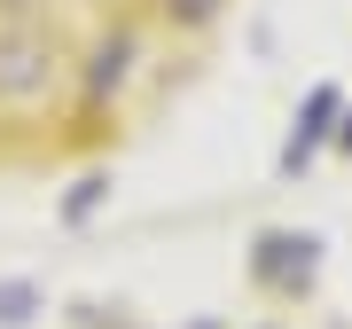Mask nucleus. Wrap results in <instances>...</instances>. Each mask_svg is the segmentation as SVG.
Instances as JSON below:
<instances>
[{"instance_id":"obj_1","label":"nucleus","mask_w":352,"mask_h":329,"mask_svg":"<svg viewBox=\"0 0 352 329\" xmlns=\"http://www.w3.org/2000/svg\"><path fill=\"white\" fill-rule=\"evenodd\" d=\"M71 55L47 24H0V110H32L63 87Z\"/></svg>"},{"instance_id":"obj_2","label":"nucleus","mask_w":352,"mask_h":329,"mask_svg":"<svg viewBox=\"0 0 352 329\" xmlns=\"http://www.w3.org/2000/svg\"><path fill=\"white\" fill-rule=\"evenodd\" d=\"M314 275H321V235L266 228V235L251 243V282H258V290H274V298H298V290H314Z\"/></svg>"},{"instance_id":"obj_3","label":"nucleus","mask_w":352,"mask_h":329,"mask_svg":"<svg viewBox=\"0 0 352 329\" xmlns=\"http://www.w3.org/2000/svg\"><path fill=\"white\" fill-rule=\"evenodd\" d=\"M133 71H141V39L118 24V32H102L94 47H87V63H78V87H87V102H118L133 87Z\"/></svg>"},{"instance_id":"obj_4","label":"nucleus","mask_w":352,"mask_h":329,"mask_svg":"<svg viewBox=\"0 0 352 329\" xmlns=\"http://www.w3.org/2000/svg\"><path fill=\"white\" fill-rule=\"evenodd\" d=\"M337 126H344V87H314L305 110H298V126H289V141H282V173H305L314 149L337 141Z\"/></svg>"},{"instance_id":"obj_5","label":"nucleus","mask_w":352,"mask_h":329,"mask_svg":"<svg viewBox=\"0 0 352 329\" xmlns=\"http://www.w3.org/2000/svg\"><path fill=\"white\" fill-rule=\"evenodd\" d=\"M39 314V282L32 275H8V282H0V329H24Z\"/></svg>"},{"instance_id":"obj_6","label":"nucleus","mask_w":352,"mask_h":329,"mask_svg":"<svg viewBox=\"0 0 352 329\" xmlns=\"http://www.w3.org/2000/svg\"><path fill=\"white\" fill-rule=\"evenodd\" d=\"M102 196H110V180H102V173H87V180H71V196H63V220H71V228H87V220L102 212Z\"/></svg>"},{"instance_id":"obj_7","label":"nucleus","mask_w":352,"mask_h":329,"mask_svg":"<svg viewBox=\"0 0 352 329\" xmlns=\"http://www.w3.org/2000/svg\"><path fill=\"white\" fill-rule=\"evenodd\" d=\"M157 16H164V24H180V32H196V24H212V16H219V0H157Z\"/></svg>"},{"instance_id":"obj_8","label":"nucleus","mask_w":352,"mask_h":329,"mask_svg":"<svg viewBox=\"0 0 352 329\" xmlns=\"http://www.w3.org/2000/svg\"><path fill=\"white\" fill-rule=\"evenodd\" d=\"M337 157H352V102H344V126H337V141H329Z\"/></svg>"}]
</instances>
